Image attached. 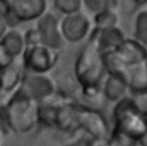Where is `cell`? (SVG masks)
Instances as JSON below:
<instances>
[{
	"label": "cell",
	"instance_id": "6da1fadb",
	"mask_svg": "<svg viewBox=\"0 0 147 146\" xmlns=\"http://www.w3.org/2000/svg\"><path fill=\"white\" fill-rule=\"evenodd\" d=\"M38 102L29 98L21 90L1 102V135H24L39 125Z\"/></svg>",
	"mask_w": 147,
	"mask_h": 146
},
{
	"label": "cell",
	"instance_id": "7a4b0ae2",
	"mask_svg": "<svg viewBox=\"0 0 147 146\" xmlns=\"http://www.w3.org/2000/svg\"><path fill=\"white\" fill-rule=\"evenodd\" d=\"M113 117L115 126L111 138L117 144L133 145L147 137V117L136 108L130 95L115 103Z\"/></svg>",
	"mask_w": 147,
	"mask_h": 146
},
{
	"label": "cell",
	"instance_id": "3957f363",
	"mask_svg": "<svg viewBox=\"0 0 147 146\" xmlns=\"http://www.w3.org/2000/svg\"><path fill=\"white\" fill-rule=\"evenodd\" d=\"M107 74L103 54L96 45L88 39L87 44L80 49L74 66V75L82 90L101 87V83Z\"/></svg>",
	"mask_w": 147,
	"mask_h": 146
},
{
	"label": "cell",
	"instance_id": "277c9868",
	"mask_svg": "<svg viewBox=\"0 0 147 146\" xmlns=\"http://www.w3.org/2000/svg\"><path fill=\"white\" fill-rule=\"evenodd\" d=\"M107 74H126L129 69L147 63V47L134 38L126 40L115 51L103 54Z\"/></svg>",
	"mask_w": 147,
	"mask_h": 146
},
{
	"label": "cell",
	"instance_id": "5b68a950",
	"mask_svg": "<svg viewBox=\"0 0 147 146\" xmlns=\"http://www.w3.org/2000/svg\"><path fill=\"white\" fill-rule=\"evenodd\" d=\"M74 105L78 129H82L94 141H111L113 131L110 130L106 116L99 109L76 102Z\"/></svg>",
	"mask_w": 147,
	"mask_h": 146
},
{
	"label": "cell",
	"instance_id": "8992f818",
	"mask_svg": "<svg viewBox=\"0 0 147 146\" xmlns=\"http://www.w3.org/2000/svg\"><path fill=\"white\" fill-rule=\"evenodd\" d=\"M56 51L42 45L36 44L26 47L22 56V67L29 74H48L57 63Z\"/></svg>",
	"mask_w": 147,
	"mask_h": 146
},
{
	"label": "cell",
	"instance_id": "52a82bcc",
	"mask_svg": "<svg viewBox=\"0 0 147 146\" xmlns=\"http://www.w3.org/2000/svg\"><path fill=\"white\" fill-rule=\"evenodd\" d=\"M20 90L36 102L52 100L56 94V84L48 74L25 72Z\"/></svg>",
	"mask_w": 147,
	"mask_h": 146
},
{
	"label": "cell",
	"instance_id": "ba28073f",
	"mask_svg": "<svg viewBox=\"0 0 147 146\" xmlns=\"http://www.w3.org/2000/svg\"><path fill=\"white\" fill-rule=\"evenodd\" d=\"M61 29L65 41L80 43L90 38L94 29L93 21L83 11L65 15L61 20Z\"/></svg>",
	"mask_w": 147,
	"mask_h": 146
},
{
	"label": "cell",
	"instance_id": "9c48e42d",
	"mask_svg": "<svg viewBox=\"0 0 147 146\" xmlns=\"http://www.w3.org/2000/svg\"><path fill=\"white\" fill-rule=\"evenodd\" d=\"M36 29L39 33L42 45L56 52L64 46L65 39L62 33L61 21L56 17L55 14L47 11L42 17L37 21Z\"/></svg>",
	"mask_w": 147,
	"mask_h": 146
},
{
	"label": "cell",
	"instance_id": "30bf717a",
	"mask_svg": "<svg viewBox=\"0 0 147 146\" xmlns=\"http://www.w3.org/2000/svg\"><path fill=\"white\" fill-rule=\"evenodd\" d=\"M13 14L18 23L38 21L47 13V0H10Z\"/></svg>",
	"mask_w": 147,
	"mask_h": 146
},
{
	"label": "cell",
	"instance_id": "8fae6325",
	"mask_svg": "<svg viewBox=\"0 0 147 146\" xmlns=\"http://www.w3.org/2000/svg\"><path fill=\"white\" fill-rule=\"evenodd\" d=\"M102 97L110 102L117 103L131 94L129 80L124 74H108L102 82Z\"/></svg>",
	"mask_w": 147,
	"mask_h": 146
},
{
	"label": "cell",
	"instance_id": "7c38bea8",
	"mask_svg": "<svg viewBox=\"0 0 147 146\" xmlns=\"http://www.w3.org/2000/svg\"><path fill=\"white\" fill-rule=\"evenodd\" d=\"M90 40H92L96 45V47L102 54H106L118 48L126 40V37L121 30V28L117 26L101 30L93 29Z\"/></svg>",
	"mask_w": 147,
	"mask_h": 146
},
{
	"label": "cell",
	"instance_id": "4fadbf2b",
	"mask_svg": "<svg viewBox=\"0 0 147 146\" xmlns=\"http://www.w3.org/2000/svg\"><path fill=\"white\" fill-rule=\"evenodd\" d=\"M26 47L28 43L25 34L16 28L7 29L0 36V48L11 55L15 60L23 56Z\"/></svg>",
	"mask_w": 147,
	"mask_h": 146
},
{
	"label": "cell",
	"instance_id": "5bb4252c",
	"mask_svg": "<svg viewBox=\"0 0 147 146\" xmlns=\"http://www.w3.org/2000/svg\"><path fill=\"white\" fill-rule=\"evenodd\" d=\"M74 103V101H60L55 122L56 130L62 132H71L78 129Z\"/></svg>",
	"mask_w": 147,
	"mask_h": 146
},
{
	"label": "cell",
	"instance_id": "9a60e30c",
	"mask_svg": "<svg viewBox=\"0 0 147 146\" xmlns=\"http://www.w3.org/2000/svg\"><path fill=\"white\" fill-rule=\"evenodd\" d=\"M0 76H1V97L2 99L10 97L13 93H15L17 90H20L24 74H22L21 70H18L15 66L0 69Z\"/></svg>",
	"mask_w": 147,
	"mask_h": 146
},
{
	"label": "cell",
	"instance_id": "2e32d148",
	"mask_svg": "<svg viewBox=\"0 0 147 146\" xmlns=\"http://www.w3.org/2000/svg\"><path fill=\"white\" fill-rule=\"evenodd\" d=\"M60 101L48 100L45 102H40L38 105V120L39 125H42L47 129H55L56 114Z\"/></svg>",
	"mask_w": 147,
	"mask_h": 146
},
{
	"label": "cell",
	"instance_id": "e0dca14e",
	"mask_svg": "<svg viewBox=\"0 0 147 146\" xmlns=\"http://www.w3.org/2000/svg\"><path fill=\"white\" fill-rule=\"evenodd\" d=\"M125 76L129 80L131 93L146 89L147 87V63L136 66L129 69Z\"/></svg>",
	"mask_w": 147,
	"mask_h": 146
},
{
	"label": "cell",
	"instance_id": "ac0fdd59",
	"mask_svg": "<svg viewBox=\"0 0 147 146\" xmlns=\"http://www.w3.org/2000/svg\"><path fill=\"white\" fill-rule=\"evenodd\" d=\"M94 29H110L117 28L119 24V16L117 9H107L100 11L92 17Z\"/></svg>",
	"mask_w": 147,
	"mask_h": 146
},
{
	"label": "cell",
	"instance_id": "d6986e66",
	"mask_svg": "<svg viewBox=\"0 0 147 146\" xmlns=\"http://www.w3.org/2000/svg\"><path fill=\"white\" fill-rule=\"evenodd\" d=\"M134 39L147 47V9H141L134 17L133 23Z\"/></svg>",
	"mask_w": 147,
	"mask_h": 146
},
{
	"label": "cell",
	"instance_id": "ffe728a7",
	"mask_svg": "<svg viewBox=\"0 0 147 146\" xmlns=\"http://www.w3.org/2000/svg\"><path fill=\"white\" fill-rule=\"evenodd\" d=\"M84 8L87 9L92 15L107 9H117L119 0H83Z\"/></svg>",
	"mask_w": 147,
	"mask_h": 146
},
{
	"label": "cell",
	"instance_id": "44dd1931",
	"mask_svg": "<svg viewBox=\"0 0 147 146\" xmlns=\"http://www.w3.org/2000/svg\"><path fill=\"white\" fill-rule=\"evenodd\" d=\"M53 6L59 13L65 16L82 11L84 3L83 0H53Z\"/></svg>",
	"mask_w": 147,
	"mask_h": 146
},
{
	"label": "cell",
	"instance_id": "7402d4cb",
	"mask_svg": "<svg viewBox=\"0 0 147 146\" xmlns=\"http://www.w3.org/2000/svg\"><path fill=\"white\" fill-rule=\"evenodd\" d=\"M130 98L136 108L147 117V87L140 91L132 92L130 94Z\"/></svg>",
	"mask_w": 147,
	"mask_h": 146
},
{
	"label": "cell",
	"instance_id": "603a6c76",
	"mask_svg": "<svg viewBox=\"0 0 147 146\" xmlns=\"http://www.w3.org/2000/svg\"><path fill=\"white\" fill-rule=\"evenodd\" d=\"M93 145H94V140L86 135V136L79 137L76 140H72V141L65 144L64 146H93Z\"/></svg>",
	"mask_w": 147,
	"mask_h": 146
},
{
	"label": "cell",
	"instance_id": "cb8c5ba5",
	"mask_svg": "<svg viewBox=\"0 0 147 146\" xmlns=\"http://www.w3.org/2000/svg\"><path fill=\"white\" fill-rule=\"evenodd\" d=\"M132 2L138 7H144L147 5V0H132Z\"/></svg>",
	"mask_w": 147,
	"mask_h": 146
},
{
	"label": "cell",
	"instance_id": "d4e9b609",
	"mask_svg": "<svg viewBox=\"0 0 147 146\" xmlns=\"http://www.w3.org/2000/svg\"><path fill=\"white\" fill-rule=\"evenodd\" d=\"M93 146H116L114 145L111 141H106V143H98V141H94V145Z\"/></svg>",
	"mask_w": 147,
	"mask_h": 146
}]
</instances>
